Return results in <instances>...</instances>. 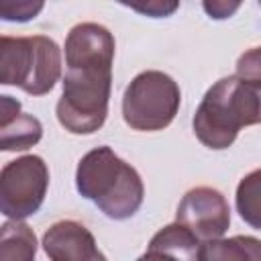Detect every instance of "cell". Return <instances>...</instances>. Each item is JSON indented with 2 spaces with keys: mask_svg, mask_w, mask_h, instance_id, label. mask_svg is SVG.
<instances>
[{
  "mask_svg": "<svg viewBox=\"0 0 261 261\" xmlns=\"http://www.w3.org/2000/svg\"><path fill=\"white\" fill-rule=\"evenodd\" d=\"M63 92L55 114L71 135H92L106 122L112 90L114 35L98 22H80L65 37Z\"/></svg>",
  "mask_w": 261,
  "mask_h": 261,
  "instance_id": "cell-1",
  "label": "cell"
},
{
  "mask_svg": "<svg viewBox=\"0 0 261 261\" xmlns=\"http://www.w3.org/2000/svg\"><path fill=\"white\" fill-rule=\"evenodd\" d=\"M261 124V80L228 75L208 88L196 108V139L214 151L228 149L243 126Z\"/></svg>",
  "mask_w": 261,
  "mask_h": 261,
  "instance_id": "cell-2",
  "label": "cell"
},
{
  "mask_svg": "<svg viewBox=\"0 0 261 261\" xmlns=\"http://www.w3.org/2000/svg\"><path fill=\"white\" fill-rule=\"evenodd\" d=\"M75 188L112 220H126L139 212L145 186L139 171L120 159L108 145L88 151L75 169Z\"/></svg>",
  "mask_w": 261,
  "mask_h": 261,
  "instance_id": "cell-3",
  "label": "cell"
},
{
  "mask_svg": "<svg viewBox=\"0 0 261 261\" xmlns=\"http://www.w3.org/2000/svg\"><path fill=\"white\" fill-rule=\"evenodd\" d=\"M61 77V49L45 37L0 39V84L16 86L31 96L49 94Z\"/></svg>",
  "mask_w": 261,
  "mask_h": 261,
  "instance_id": "cell-4",
  "label": "cell"
},
{
  "mask_svg": "<svg viewBox=\"0 0 261 261\" xmlns=\"http://www.w3.org/2000/svg\"><path fill=\"white\" fill-rule=\"evenodd\" d=\"M181 104L177 82L157 69L141 71L122 94V118L133 130L153 133L167 128Z\"/></svg>",
  "mask_w": 261,
  "mask_h": 261,
  "instance_id": "cell-5",
  "label": "cell"
},
{
  "mask_svg": "<svg viewBox=\"0 0 261 261\" xmlns=\"http://www.w3.org/2000/svg\"><path fill=\"white\" fill-rule=\"evenodd\" d=\"M49 188V167L39 155H22L0 171V212L24 220L39 212Z\"/></svg>",
  "mask_w": 261,
  "mask_h": 261,
  "instance_id": "cell-6",
  "label": "cell"
},
{
  "mask_svg": "<svg viewBox=\"0 0 261 261\" xmlns=\"http://www.w3.org/2000/svg\"><path fill=\"white\" fill-rule=\"evenodd\" d=\"M175 220L186 224L200 241L220 239L230 226V206L216 188L198 186L179 200Z\"/></svg>",
  "mask_w": 261,
  "mask_h": 261,
  "instance_id": "cell-7",
  "label": "cell"
},
{
  "mask_svg": "<svg viewBox=\"0 0 261 261\" xmlns=\"http://www.w3.org/2000/svg\"><path fill=\"white\" fill-rule=\"evenodd\" d=\"M43 251L53 261H104L94 234L77 220L53 222L43 234Z\"/></svg>",
  "mask_w": 261,
  "mask_h": 261,
  "instance_id": "cell-8",
  "label": "cell"
},
{
  "mask_svg": "<svg viewBox=\"0 0 261 261\" xmlns=\"http://www.w3.org/2000/svg\"><path fill=\"white\" fill-rule=\"evenodd\" d=\"M43 137V124L37 116L20 110V102L0 96V149L24 151Z\"/></svg>",
  "mask_w": 261,
  "mask_h": 261,
  "instance_id": "cell-9",
  "label": "cell"
},
{
  "mask_svg": "<svg viewBox=\"0 0 261 261\" xmlns=\"http://www.w3.org/2000/svg\"><path fill=\"white\" fill-rule=\"evenodd\" d=\"M200 251H202V241L186 224L175 220L173 224H167L153 234L143 257H171V259L196 261L200 259Z\"/></svg>",
  "mask_w": 261,
  "mask_h": 261,
  "instance_id": "cell-10",
  "label": "cell"
},
{
  "mask_svg": "<svg viewBox=\"0 0 261 261\" xmlns=\"http://www.w3.org/2000/svg\"><path fill=\"white\" fill-rule=\"evenodd\" d=\"M200 259L204 261H261V241L255 237L237 234L230 239L202 241Z\"/></svg>",
  "mask_w": 261,
  "mask_h": 261,
  "instance_id": "cell-11",
  "label": "cell"
},
{
  "mask_svg": "<svg viewBox=\"0 0 261 261\" xmlns=\"http://www.w3.org/2000/svg\"><path fill=\"white\" fill-rule=\"evenodd\" d=\"M37 255V237L29 224L10 218L0 226V259L33 261Z\"/></svg>",
  "mask_w": 261,
  "mask_h": 261,
  "instance_id": "cell-12",
  "label": "cell"
},
{
  "mask_svg": "<svg viewBox=\"0 0 261 261\" xmlns=\"http://www.w3.org/2000/svg\"><path fill=\"white\" fill-rule=\"evenodd\" d=\"M234 204L239 216L251 228L261 230V169H253L239 181Z\"/></svg>",
  "mask_w": 261,
  "mask_h": 261,
  "instance_id": "cell-13",
  "label": "cell"
},
{
  "mask_svg": "<svg viewBox=\"0 0 261 261\" xmlns=\"http://www.w3.org/2000/svg\"><path fill=\"white\" fill-rule=\"evenodd\" d=\"M45 0H0V18L6 22H29L41 14Z\"/></svg>",
  "mask_w": 261,
  "mask_h": 261,
  "instance_id": "cell-14",
  "label": "cell"
},
{
  "mask_svg": "<svg viewBox=\"0 0 261 261\" xmlns=\"http://www.w3.org/2000/svg\"><path fill=\"white\" fill-rule=\"evenodd\" d=\"M116 2L149 18H167L175 14V10L179 8V0H116Z\"/></svg>",
  "mask_w": 261,
  "mask_h": 261,
  "instance_id": "cell-15",
  "label": "cell"
},
{
  "mask_svg": "<svg viewBox=\"0 0 261 261\" xmlns=\"http://www.w3.org/2000/svg\"><path fill=\"white\" fill-rule=\"evenodd\" d=\"M241 4L243 0H202V8L212 20H226L234 16Z\"/></svg>",
  "mask_w": 261,
  "mask_h": 261,
  "instance_id": "cell-16",
  "label": "cell"
},
{
  "mask_svg": "<svg viewBox=\"0 0 261 261\" xmlns=\"http://www.w3.org/2000/svg\"><path fill=\"white\" fill-rule=\"evenodd\" d=\"M259 6H261V0H259Z\"/></svg>",
  "mask_w": 261,
  "mask_h": 261,
  "instance_id": "cell-17",
  "label": "cell"
}]
</instances>
